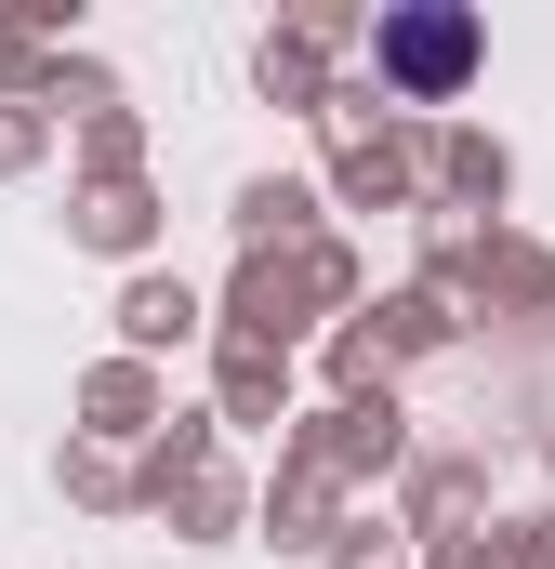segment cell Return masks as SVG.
Instances as JSON below:
<instances>
[{"instance_id": "obj_1", "label": "cell", "mask_w": 555, "mask_h": 569, "mask_svg": "<svg viewBox=\"0 0 555 569\" xmlns=\"http://www.w3.org/2000/svg\"><path fill=\"white\" fill-rule=\"evenodd\" d=\"M463 53H476V27H463V13H397V27H384V67H397L411 93H450V80H463Z\"/></svg>"}]
</instances>
